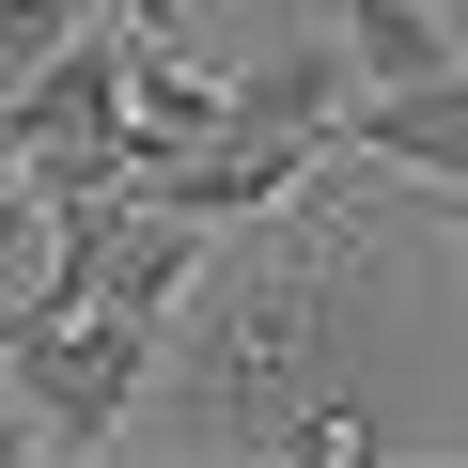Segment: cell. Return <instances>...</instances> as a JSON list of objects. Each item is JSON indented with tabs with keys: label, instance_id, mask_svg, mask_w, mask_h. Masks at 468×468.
Segmentation results:
<instances>
[{
	"label": "cell",
	"instance_id": "cell-1",
	"mask_svg": "<svg viewBox=\"0 0 468 468\" xmlns=\"http://www.w3.org/2000/svg\"><path fill=\"white\" fill-rule=\"evenodd\" d=\"M359 282H375V234H359V203H328V172H313L266 250L203 266V313L156 344L141 421H156L172 452L375 468V452H390V406L359 390Z\"/></svg>",
	"mask_w": 468,
	"mask_h": 468
},
{
	"label": "cell",
	"instance_id": "cell-11",
	"mask_svg": "<svg viewBox=\"0 0 468 468\" xmlns=\"http://www.w3.org/2000/svg\"><path fill=\"white\" fill-rule=\"evenodd\" d=\"M110 16H125L141 48H172V16H187V0H110Z\"/></svg>",
	"mask_w": 468,
	"mask_h": 468
},
{
	"label": "cell",
	"instance_id": "cell-2",
	"mask_svg": "<svg viewBox=\"0 0 468 468\" xmlns=\"http://www.w3.org/2000/svg\"><path fill=\"white\" fill-rule=\"evenodd\" d=\"M156 344H172V313H125V297H79V313H48L32 282L0 297V375L32 390L48 452H110L156 390Z\"/></svg>",
	"mask_w": 468,
	"mask_h": 468
},
{
	"label": "cell",
	"instance_id": "cell-5",
	"mask_svg": "<svg viewBox=\"0 0 468 468\" xmlns=\"http://www.w3.org/2000/svg\"><path fill=\"white\" fill-rule=\"evenodd\" d=\"M344 94H359L344 32H282L250 79H218V125H266V141H328V125H344Z\"/></svg>",
	"mask_w": 468,
	"mask_h": 468
},
{
	"label": "cell",
	"instance_id": "cell-12",
	"mask_svg": "<svg viewBox=\"0 0 468 468\" xmlns=\"http://www.w3.org/2000/svg\"><path fill=\"white\" fill-rule=\"evenodd\" d=\"M452 234H468V187H452Z\"/></svg>",
	"mask_w": 468,
	"mask_h": 468
},
{
	"label": "cell",
	"instance_id": "cell-3",
	"mask_svg": "<svg viewBox=\"0 0 468 468\" xmlns=\"http://www.w3.org/2000/svg\"><path fill=\"white\" fill-rule=\"evenodd\" d=\"M125 79H141V32L94 0V16L32 63L16 94H0V110H16V141H125Z\"/></svg>",
	"mask_w": 468,
	"mask_h": 468
},
{
	"label": "cell",
	"instance_id": "cell-7",
	"mask_svg": "<svg viewBox=\"0 0 468 468\" xmlns=\"http://www.w3.org/2000/svg\"><path fill=\"white\" fill-rule=\"evenodd\" d=\"M125 125H141L156 156H187V141H218V79H187L172 48H141V79H125Z\"/></svg>",
	"mask_w": 468,
	"mask_h": 468
},
{
	"label": "cell",
	"instance_id": "cell-9",
	"mask_svg": "<svg viewBox=\"0 0 468 468\" xmlns=\"http://www.w3.org/2000/svg\"><path fill=\"white\" fill-rule=\"evenodd\" d=\"M32 234H48V218L16 203V110H0V266H16V250H32Z\"/></svg>",
	"mask_w": 468,
	"mask_h": 468
},
{
	"label": "cell",
	"instance_id": "cell-8",
	"mask_svg": "<svg viewBox=\"0 0 468 468\" xmlns=\"http://www.w3.org/2000/svg\"><path fill=\"white\" fill-rule=\"evenodd\" d=\"M79 16H94V0H0V94H16V79H32V63H48Z\"/></svg>",
	"mask_w": 468,
	"mask_h": 468
},
{
	"label": "cell",
	"instance_id": "cell-10",
	"mask_svg": "<svg viewBox=\"0 0 468 468\" xmlns=\"http://www.w3.org/2000/svg\"><path fill=\"white\" fill-rule=\"evenodd\" d=\"M16 452H48V421H32V390H16V375H0V468H16Z\"/></svg>",
	"mask_w": 468,
	"mask_h": 468
},
{
	"label": "cell",
	"instance_id": "cell-6",
	"mask_svg": "<svg viewBox=\"0 0 468 468\" xmlns=\"http://www.w3.org/2000/svg\"><path fill=\"white\" fill-rule=\"evenodd\" d=\"M344 63H359V94H406V79L468 63V32L421 16V0H344Z\"/></svg>",
	"mask_w": 468,
	"mask_h": 468
},
{
	"label": "cell",
	"instance_id": "cell-4",
	"mask_svg": "<svg viewBox=\"0 0 468 468\" xmlns=\"http://www.w3.org/2000/svg\"><path fill=\"white\" fill-rule=\"evenodd\" d=\"M328 156H375V172H437V187H468V63H437V79H406V94H344Z\"/></svg>",
	"mask_w": 468,
	"mask_h": 468
}]
</instances>
